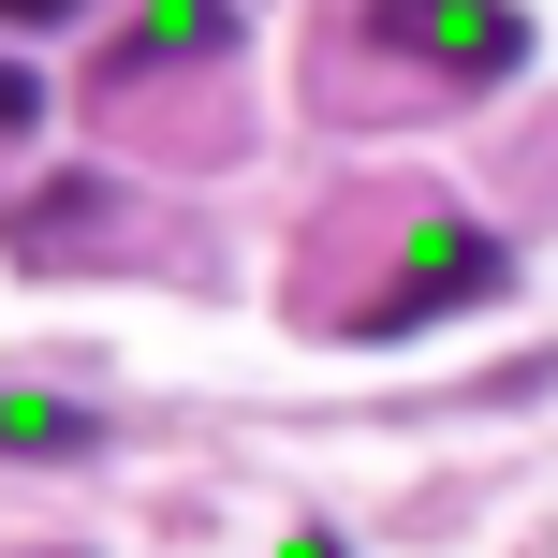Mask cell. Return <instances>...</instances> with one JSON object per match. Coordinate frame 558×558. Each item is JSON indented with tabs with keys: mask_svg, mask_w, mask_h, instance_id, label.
I'll return each instance as SVG.
<instances>
[{
	"mask_svg": "<svg viewBox=\"0 0 558 558\" xmlns=\"http://www.w3.org/2000/svg\"><path fill=\"white\" fill-rule=\"evenodd\" d=\"M485 294H514V251H500L485 221H456V206H412V221H397V279H383V294H353L338 324H353V338H412V324L485 308Z\"/></svg>",
	"mask_w": 558,
	"mask_h": 558,
	"instance_id": "cell-1",
	"label": "cell"
},
{
	"mask_svg": "<svg viewBox=\"0 0 558 558\" xmlns=\"http://www.w3.org/2000/svg\"><path fill=\"white\" fill-rule=\"evenodd\" d=\"M353 29L412 88H514L530 74V15L514 0H353Z\"/></svg>",
	"mask_w": 558,
	"mask_h": 558,
	"instance_id": "cell-2",
	"label": "cell"
},
{
	"mask_svg": "<svg viewBox=\"0 0 558 558\" xmlns=\"http://www.w3.org/2000/svg\"><path fill=\"white\" fill-rule=\"evenodd\" d=\"M177 59H235V0H147L104 45V88H147V74H177Z\"/></svg>",
	"mask_w": 558,
	"mask_h": 558,
	"instance_id": "cell-3",
	"label": "cell"
},
{
	"mask_svg": "<svg viewBox=\"0 0 558 558\" xmlns=\"http://www.w3.org/2000/svg\"><path fill=\"white\" fill-rule=\"evenodd\" d=\"M0 456L74 471V456H104V412H74V397H15V383H0Z\"/></svg>",
	"mask_w": 558,
	"mask_h": 558,
	"instance_id": "cell-4",
	"label": "cell"
},
{
	"mask_svg": "<svg viewBox=\"0 0 558 558\" xmlns=\"http://www.w3.org/2000/svg\"><path fill=\"white\" fill-rule=\"evenodd\" d=\"M29 118H45V88H29V74H15V59H0V147H15V133H29Z\"/></svg>",
	"mask_w": 558,
	"mask_h": 558,
	"instance_id": "cell-5",
	"label": "cell"
},
{
	"mask_svg": "<svg viewBox=\"0 0 558 558\" xmlns=\"http://www.w3.org/2000/svg\"><path fill=\"white\" fill-rule=\"evenodd\" d=\"M88 0H0V29H74Z\"/></svg>",
	"mask_w": 558,
	"mask_h": 558,
	"instance_id": "cell-6",
	"label": "cell"
}]
</instances>
